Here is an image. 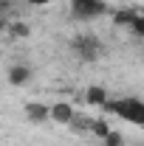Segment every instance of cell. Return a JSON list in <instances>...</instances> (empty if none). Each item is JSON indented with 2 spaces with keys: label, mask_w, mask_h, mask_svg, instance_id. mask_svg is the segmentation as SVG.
Returning <instances> with one entry per match:
<instances>
[{
  "label": "cell",
  "mask_w": 144,
  "mask_h": 146,
  "mask_svg": "<svg viewBox=\"0 0 144 146\" xmlns=\"http://www.w3.org/2000/svg\"><path fill=\"white\" fill-rule=\"evenodd\" d=\"M73 51H76V56H79L82 62H93V59L102 56V42L93 34H82V36L73 39Z\"/></svg>",
  "instance_id": "obj_3"
},
{
  "label": "cell",
  "mask_w": 144,
  "mask_h": 146,
  "mask_svg": "<svg viewBox=\"0 0 144 146\" xmlns=\"http://www.w3.org/2000/svg\"><path fill=\"white\" fill-rule=\"evenodd\" d=\"M73 118H76V112H73L71 104L59 101V104H54V107H51V121H57V124H71Z\"/></svg>",
  "instance_id": "obj_4"
},
{
  "label": "cell",
  "mask_w": 144,
  "mask_h": 146,
  "mask_svg": "<svg viewBox=\"0 0 144 146\" xmlns=\"http://www.w3.org/2000/svg\"><path fill=\"white\" fill-rule=\"evenodd\" d=\"M31 79V70L26 68V65H14L11 70H9V82L14 84V87H20V84H26Z\"/></svg>",
  "instance_id": "obj_6"
},
{
  "label": "cell",
  "mask_w": 144,
  "mask_h": 146,
  "mask_svg": "<svg viewBox=\"0 0 144 146\" xmlns=\"http://www.w3.org/2000/svg\"><path fill=\"white\" fill-rule=\"evenodd\" d=\"M108 11V6L102 0H71V17L79 23H90V20L102 17Z\"/></svg>",
  "instance_id": "obj_2"
},
{
  "label": "cell",
  "mask_w": 144,
  "mask_h": 146,
  "mask_svg": "<svg viewBox=\"0 0 144 146\" xmlns=\"http://www.w3.org/2000/svg\"><path fill=\"white\" fill-rule=\"evenodd\" d=\"M108 90H102V87H88V101L90 104H96V107H105L108 104Z\"/></svg>",
  "instance_id": "obj_7"
},
{
  "label": "cell",
  "mask_w": 144,
  "mask_h": 146,
  "mask_svg": "<svg viewBox=\"0 0 144 146\" xmlns=\"http://www.w3.org/2000/svg\"><path fill=\"white\" fill-rule=\"evenodd\" d=\"M130 31H133L136 36H144V6L136 9V17H133V23H130Z\"/></svg>",
  "instance_id": "obj_8"
},
{
  "label": "cell",
  "mask_w": 144,
  "mask_h": 146,
  "mask_svg": "<svg viewBox=\"0 0 144 146\" xmlns=\"http://www.w3.org/2000/svg\"><path fill=\"white\" fill-rule=\"evenodd\" d=\"M26 115H28V121L42 124V121H51V107H45V104H28Z\"/></svg>",
  "instance_id": "obj_5"
},
{
  "label": "cell",
  "mask_w": 144,
  "mask_h": 146,
  "mask_svg": "<svg viewBox=\"0 0 144 146\" xmlns=\"http://www.w3.org/2000/svg\"><path fill=\"white\" fill-rule=\"evenodd\" d=\"M105 112L122 118L127 124H136V127H144V101L136 98V96H122V98H108L105 104Z\"/></svg>",
  "instance_id": "obj_1"
},
{
  "label": "cell",
  "mask_w": 144,
  "mask_h": 146,
  "mask_svg": "<svg viewBox=\"0 0 144 146\" xmlns=\"http://www.w3.org/2000/svg\"><path fill=\"white\" fill-rule=\"evenodd\" d=\"M23 3H28V6H45V3H51V0H23Z\"/></svg>",
  "instance_id": "obj_11"
},
{
  "label": "cell",
  "mask_w": 144,
  "mask_h": 146,
  "mask_svg": "<svg viewBox=\"0 0 144 146\" xmlns=\"http://www.w3.org/2000/svg\"><path fill=\"white\" fill-rule=\"evenodd\" d=\"M90 129H93V132H96L99 138H105V135L110 132V127L105 124V121H102V118H96V121H90Z\"/></svg>",
  "instance_id": "obj_9"
},
{
  "label": "cell",
  "mask_w": 144,
  "mask_h": 146,
  "mask_svg": "<svg viewBox=\"0 0 144 146\" xmlns=\"http://www.w3.org/2000/svg\"><path fill=\"white\" fill-rule=\"evenodd\" d=\"M102 141H105V146H122V135L110 129V132L105 135V138H102Z\"/></svg>",
  "instance_id": "obj_10"
}]
</instances>
